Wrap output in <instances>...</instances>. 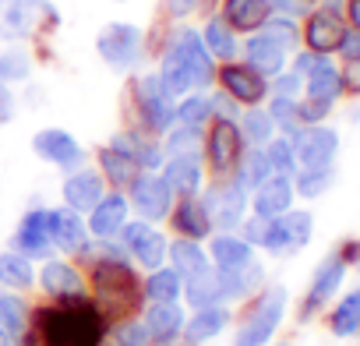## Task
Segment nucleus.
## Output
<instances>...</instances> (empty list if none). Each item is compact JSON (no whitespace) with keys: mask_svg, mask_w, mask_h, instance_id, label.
Instances as JSON below:
<instances>
[{"mask_svg":"<svg viewBox=\"0 0 360 346\" xmlns=\"http://www.w3.org/2000/svg\"><path fill=\"white\" fill-rule=\"evenodd\" d=\"M106 314L89 297H68L39 307L29 321V332L18 339L22 346H103L106 342Z\"/></svg>","mask_w":360,"mask_h":346,"instance_id":"nucleus-1","label":"nucleus"},{"mask_svg":"<svg viewBox=\"0 0 360 346\" xmlns=\"http://www.w3.org/2000/svg\"><path fill=\"white\" fill-rule=\"evenodd\" d=\"M89 286H92V300L99 304L106 321L131 318L141 307V300H145L141 297V279L134 272V262L127 258L120 241H99V258L92 262Z\"/></svg>","mask_w":360,"mask_h":346,"instance_id":"nucleus-2","label":"nucleus"},{"mask_svg":"<svg viewBox=\"0 0 360 346\" xmlns=\"http://www.w3.org/2000/svg\"><path fill=\"white\" fill-rule=\"evenodd\" d=\"M159 82L173 99L188 92H205L216 82V60L202 43V32L176 22L166 36V50L159 57Z\"/></svg>","mask_w":360,"mask_h":346,"instance_id":"nucleus-3","label":"nucleus"},{"mask_svg":"<svg viewBox=\"0 0 360 346\" xmlns=\"http://www.w3.org/2000/svg\"><path fill=\"white\" fill-rule=\"evenodd\" d=\"M286 304H290L286 286H262L255 293V304L240 318L230 346H269L286 318Z\"/></svg>","mask_w":360,"mask_h":346,"instance_id":"nucleus-4","label":"nucleus"},{"mask_svg":"<svg viewBox=\"0 0 360 346\" xmlns=\"http://www.w3.org/2000/svg\"><path fill=\"white\" fill-rule=\"evenodd\" d=\"M60 25V8L53 0H0V43L39 39Z\"/></svg>","mask_w":360,"mask_h":346,"instance_id":"nucleus-5","label":"nucleus"},{"mask_svg":"<svg viewBox=\"0 0 360 346\" xmlns=\"http://www.w3.org/2000/svg\"><path fill=\"white\" fill-rule=\"evenodd\" d=\"M314 237V216L307 209H290L276 219H262V233H258V248H265L276 258H290L300 255Z\"/></svg>","mask_w":360,"mask_h":346,"instance_id":"nucleus-6","label":"nucleus"},{"mask_svg":"<svg viewBox=\"0 0 360 346\" xmlns=\"http://www.w3.org/2000/svg\"><path fill=\"white\" fill-rule=\"evenodd\" d=\"M96 53L110 71H134L145 60V32L134 22H106L96 36Z\"/></svg>","mask_w":360,"mask_h":346,"instance_id":"nucleus-7","label":"nucleus"},{"mask_svg":"<svg viewBox=\"0 0 360 346\" xmlns=\"http://www.w3.org/2000/svg\"><path fill=\"white\" fill-rule=\"evenodd\" d=\"M131 103H134L141 131L148 134H166L176 124V103L159 82V75H138L131 85Z\"/></svg>","mask_w":360,"mask_h":346,"instance_id":"nucleus-8","label":"nucleus"},{"mask_svg":"<svg viewBox=\"0 0 360 346\" xmlns=\"http://www.w3.org/2000/svg\"><path fill=\"white\" fill-rule=\"evenodd\" d=\"M353 248L356 244H342L339 251H328L318 262V269H314V276L307 283L304 304H300V318H314L321 307H328L335 300V293H339V286H342V279H346V272L353 265Z\"/></svg>","mask_w":360,"mask_h":346,"instance_id":"nucleus-9","label":"nucleus"},{"mask_svg":"<svg viewBox=\"0 0 360 346\" xmlns=\"http://www.w3.org/2000/svg\"><path fill=\"white\" fill-rule=\"evenodd\" d=\"M202 148H205V162H209V169L216 173L219 181L233 177V169H237V162H240V155H244V138H240L237 120L212 117Z\"/></svg>","mask_w":360,"mask_h":346,"instance_id":"nucleus-10","label":"nucleus"},{"mask_svg":"<svg viewBox=\"0 0 360 346\" xmlns=\"http://www.w3.org/2000/svg\"><path fill=\"white\" fill-rule=\"evenodd\" d=\"M198 202H202V209L209 212L212 230H219V233H233V230H240V223L248 219V191H244L237 181L212 184L209 191L198 195Z\"/></svg>","mask_w":360,"mask_h":346,"instance_id":"nucleus-11","label":"nucleus"},{"mask_svg":"<svg viewBox=\"0 0 360 346\" xmlns=\"http://www.w3.org/2000/svg\"><path fill=\"white\" fill-rule=\"evenodd\" d=\"M120 248L127 251V258L141 269H159L166 265V251H169V241L155 230V223H145V219H127L124 230L117 233Z\"/></svg>","mask_w":360,"mask_h":346,"instance_id":"nucleus-12","label":"nucleus"},{"mask_svg":"<svg viewBox=\"0 0 360 346\" xmlns=\"http://www.w3.org/2000/svg\"><path fill=\"white\" fill-rule=\"evenodd\" d=\"M346 29L349 25H346L342 11H332V8L318 4V8L307 11V22L300 29V43L318 57H332V53H339V46L346 39Z\"/></svg>","mask_w":360,"mask_h":346,"instance_id":"nucleus-13","label":"nucleus"},{"mask_svg":"<svg viewBox=\"0 0 360 346\" xmlns=\"http://www.w3.org/2000/svg\"><path fill=\"white\" fill-rule=\"evenodd\" d=\"M173 198L176 195L166 188V181L159 177V173H138V177L131 181V188H127V202L138 212V219H145V223H162L176 205Z\"/></svg>","mask_w":360,"mask_h":346,"instance_id":"nucleus-14","label":"nucleus"},{"mask_svg":"<svg viewBox=\"0 0 360 346\" xmlns=\"http://www.w3.org/2000/svg\"><path fill=\"white\" fill-rule=\"evenodd\" d=\"M216 82L223 96H230L237 106H262L269 99V78L244 60H226L223 68H216Z\"/></svg>","mask_w":360,"mask_h":346,"instance_id":"nucleus-15","label":"nucleus"},{"mask_svg":"<svg viewBox=\"0 0 360 346\" xmlns=\"http://www.w3.org/2000/svg\"><path fill=\"white\" fill-rule=\"evenodd\" d=\"M290 141H293L297 169H328V166H335V155H339V131L335 127L311 124L300 134H293Z\"/></svg>","mask_w":360,"mask_h":346,"instance_id":"nucleus-16","label":"nucleus"},{"mask_svg":"<svg viewBox=\"0 0 360 346\" xmlns=\"http://www.w3.org/2000/svg\"><path fill=\"white\" fill-rule=\"evenodd\" d=\"M11 251L32 258V262H46L53 258V233H50V209H29L15 233H11Z\"/></svg>","mask_w":360,"mask_h":346,"instance_id":"nucleus-17","label":"nucleus"},{"mask_svg":"<svg viewBox=\"0 0 360 346\" xmlns=\"http://www.w3.org/2000/svg\"><path fill=\"white\" fill-rule=\"evenodd\" d=\"M32 152H36L43 162H50V166H57V169H64V173L85 166V148H82V141H78L71 131H64V127H43V131H36V134H32Z\"/></svg>","mask_w":360,"mask_h":346,"instance_id":"nucleus-18","label":"nucleus"},{"mask_svg":"<svg viewBox=\"0 0 360 346\" xmlns=\"http://www.w3.org/2000/svg\"><path fill=\"white\" fill-rule=\"evenodd\" d=\"M106 145H110V148H117L120 155H127L131 162H138V169H141V173H159V166L166 162L162 145H159L148 131H141V127L117 131V134H110V141H106Z\"/></svg>","mask_w":360,"mask_h":346,"instance_id":"nucleus-19","label":"nucleus"},{"mask_svg":"<svg viewBox=\"0 0 360 346\" xmlns=\"http://www.w3.org/2000/svg\"><path fill=\"white\" fill-rule=\"evenodd\" d=\"M36 283L39 290L50 297V300H68V297H85L89 283L85 276L68 262V258H46L36 272Z\"/></svg>","mask_w":360,"mask_h":346,"instance_id":"nucleus-20","label":"nucleus"},{"mask_svg":"<svg viewBox=\"0 0 360 346\" xmlns=\"http://www.w3.org/2000/svg\"><path fill=\"white\" fill-rule=\"evenodd\" d=\"M50 233H53V248L64 255H89L92 251V233L89 223L82 219V212L75 209H50Z\"/></svg>","mask_w":360,"mask_h":346,"instance_id":"nucleus-21","label":"nucleus"},{"mask_svg":"<svg viewBox=\"0 0 360 346\" xmlns=\"http://www.w3.org/2000/svg\"><path fill=\"white\" fill-rule=\"evenodd\" d=\"M159 177L176 198H198L205 191V169L198 155H173L159 166Z\"/></svg>","mask_w":360,"mask_h":346,"instance_id":"nucleus-22","label":"nucleus"},{"mask_svg":"<svg viewBox=\"0 0 360 346\" xmlns=\"http://www.w3.org/2000/svg\"><path fill=\"white\" fill-rule=\"evenodd\" d=\"M127 216H131L127 195H124V191H110V195H103V198L92 205V212H89L85 223H89V233H92L96 241H117V233L124 230Z\"/></svg>","mask_w":360,"mask_h":346,"instance_id":"nucleus-23","label":"nucleus"},{"mask_svg":"<svg viewBox=\"0 0 360 346\" xmlns=\"http://www.w3.org/2000/svg\"><path fill=\"white\" fill-rule=\"evenodd\" d=\"M60 191H64V205H68V209H75V212H92V205L106 195V181H103L99 169L78 166V169H71L68 177H64Z\"/></svg>","mask_w":360,"mask_h":346,"instance_id":"nucleus-24","label":"nucleus"},{"mask_svg":"<svg viewBox=\"0 0 360 346\" xmlns=\"http://www.w3.org/2000/svg\"><path fill=\"white\" fill-rule=\"evenodd\" d=\"M251 195H255L251 198L255 216L258 219H276V216L293 209V195L297 191H293V177H286V173H272V177L265 184H258Z\"/></svg>","mask_w":360,"mask_h":346,"instance_id":"nucleus-25","label":"nucleus"},{"mask_svg":"<svg viewBox=\"0 0 360 346\" xmlns=\"http://www.w3.org/2000/svg\"><path fill=\"white\" fill-rule=\"evenodd\" d=\"M240 53H244V64L248 68H255L258 75H265V78H276L279 71H286V57H290V50H283L269 32H251L248 36V43L240 46Z\"/></svg>","mask_w":360,"mask_h":346,"instance_id":"nucleus-26","label":"nucleus"},{"mask_svg":"<svg viewBox=\"0 0 360 346\" xmlns=\"http://www.w3.org/2000/svg\"><path fill=\"white\" fill-rule=\"evenodd\" d=\"M141 325L148 328L152 342L162 346V342H173V339L184 335L188 314H184V307H180V300H173V304H148L145 314H141Z\"/></svg>","mask_w":360,"mask_h":346,"instance_id":"nucleus-27","label":"nucleus"},{"mask_svg":"<svg viewBox=\"0 0 360 346\" xmlns=\"http://www.w3.org/2000/svg\"><path fill=\"white\" fill-rule=\"evenodd\" d=\"M233 314H230V304H209V307H195V314L188 318L184 325V339L202 346V342H212L219 339L226 328H230Z\"/></svg>","mask_w":360,"mask_h":346,"instance_id":"nucleus-28","label":"nucleus"},{"mask_svg":"<svg viewBox=\"0 0 360 346\" xmlns=\"http://www.w3.org/2000/svg\"><path fill=\"white\" fill-rule=\"evenodd\" d=\"M223 22L233 29V32H258L269 18H272V0H223Z\"/></svg>","mask_w":360,"mask_h":346,"instance_id":"nucleus-29","label":"nucleus"},{"mask_svg":"<svg viewBox=\"0 0 360 346\" xmlns=\"http://www.w3.org/2000/svg\"><path fill=\"white\" fill-rule=\"evenodd\" d=\"M209 262H212V269H219V272H230V269H244V265H251L255 262V248L244 241V237H237V233H216L212 241H209Z\"/></svg>","mask_w":360,"mask_h":346,"instance_id":"nucleus-30","label":"nucleus"},{"mask_svg":"<svg viewBox=\"0 0 360 346\" xmlns=\"http://www.w3.org/2000/svg\"><path fill=\"white\" fill-rule=\"evenodd\" d=\"M169 269H176L180 279H191V276H202L212 269L209 262V251L202 248V241H188V237H180V241H169Z\"/></svg>","mask_w":360,"mask_h":346,"instance_id":"nucleus-31","label":"nucleus"},{"mask_svg":"<svg viewBox=\"0 0 360 346\" xmlns=\"http://www.w3.org/2000/svg\"><path fill=\"white\" fill-rule=\"evenodd\" d=\"M169 219H173V230H176L180 237H188V241H205V237L212 233L209 212L202 209L198 198H180V202L173 205Z\"/></svg>","mask_w":360,"mask_h":346,"instance_id":"nucleus-32","label":"nucleus"},{"mask_svg":"<svg viewBox=\"0 0 360 346\" xmlns=\"http://www.w3.org/2000/svg\"><path fill=\"white\" fill-rule=\"evenodd\" d=\"M141 297H145L148 304H173V300L184 297V279L176 276V269L159 265V269H152V272L141 279Z\"/></svg>","mask_w":360,"mask_h":346,"instance_id":"nucleus-33","label":"nucleus"},{"mask_svg":"<svg viewBox=\"0 0 360 346\" xmlns=\"http://www.w3.org/2000/svg\"><path fill=\"white\" fill-rule=\"evenodd\" d=\"M304 96H318V99H339L342 96V78L339 68L332 64V57H314L311 71L304 75Z\"/></svg>","mask_w":360,"mask_h":346,"instance_id":"nucleus-34","label":"nucleus"},{"mask_svg":"<svg viewBox=\"0 0 360 346\" xmlns=\"http://www.w3.org/2000/svg\"><path fill=\"white\" fill-rule=\"evenodd\" d=\"M202 43H205V50L212 53V60H237L240 57V39H237V32L223 22V18H216V15H209V22H205V29H202Z\"/></svg>","mask_w":360,"mask_h":346,"instance_id":"nucleus-35","label":"nucleus"},{"mask_svg":"<svg viewBox=\"0 0 360 346\" xmlns=\"http://www.w3.org/2000/svg\"><path fill=\"white\" fill-rule=\"evenodd\" d=\"M237 127H240L244 145H251V148H265L276 138V120L265 106H244V113L237 117Z\"/></svg>","mask_w":360,"mask_h":346,"instance_id":"nucleus-36","label":"nucleus"},{"mask_svg":"<svg viewBox=\"0 0 360 346\" xmlns=\"http://www.w3.org/2000/svg\"><path fill=\"white\" fill-rule=\"evenodd\" d=\"M328 328H332L335 339L360 335V286H353L346 297H339V304L328 314Z\"/></svg>","mask_w":360,"mask_h":346,"instance_id":"nucleus-37","label":"nucleus"},{"mask_svg":"<svg viewBox=\"0 0 360 346\" xmlns=\"http://www.w3.org/2000/svg\"><path fill=\"white\" fill-rule=\"evenodd\" d=\"M0 286L15 290V293L32 290L36 286V265H32V258H25L18 251H4V255H0Z\"/></svg>","mask_w":360,"mask_h":346,"instance_id":"nucleus-38","label":"nucleus"},{"mask_svg":"<svg viewBox=\"0 0 360 346\" xmlns=\"http://www.w3.org/2000/svg\"><path fill=\"white\" fill-rule=\"evenodd\" d=\"M29 321H32V311H29L25 297H18L15 290H0V328L18 342L29 332Z\"/></svg>","mask_w":360,"mask_h":346,"instance_id":"nucleus-39","label":"nucleus"},{"mask_svg":"<svg viewBox=\"0 0 360 346\" xmlns=\"http://www.w3.org/2000/svg\"><path fill=\"white\" fill-rule=\"evenodd\" d=\"M272 177V166H269V155H265V148H251V152H244L240 155V162H237V169H233V181L251 195L258 184H265Z\"/></svg>","mask_w":360,"mask_h":346,"instance_id":"nucleus-40","label":"nucleus"},{"mask_svg":"<svg viewBox=\"0 0 360 346\" xmlns=\"http://www.w3.org/2000/svg\"><path fill=\"white\" fill-rule=\"evenodd\" d=\"M99 173H103V181H110L113 188H131V181L138 177V162H131L127 155H120L117 148L103 145L99 148Z\"/></svg>","mask_w":360,"mask_h":346,"instance_id":"nucleus-41","label":"nucleus"},{"mask_svg":"<svg viewBox=\"0 0 360 346\" xmlns=\"http://www.w3.org/2000/svg\"><path fill=\"white\" fill-rule=\"evenodd\" d=\"M32 78V57L22 43L8 46V50H0V82L4 85H22Z\"/></svg>","mask_w":360,"mask_h":346,"instance_id":"nucleus-42","label":"nucleus"},{"mask_svg":"<svg viewBox=\"0 0 360 346\" xmlns=\"http://www.w3.org/2000/svg\"><path fill=\"white\" fill-rule=\"evenodd\" d=\"M209 120H212V96H205V92L180 96L176 124H184V127H209Z\"/></svg>","mask_w":360,"mask_h":346,"instance_id":"nucleus-43","label":"nucleus"},{"mask_svg":"<svg viewBox=\"0 0 360 346\" xmlns=\"http://www.w3.org/2000/svg\"><path fill=\"white\" fill-rule=\"evenodd\" d=\"M184 300H188L191 307L223 304V300H219V279H216V269H209V272H202V276L184 279Z\"/></svg>","mask_w":360,"mask_h":346,"instance_id":"nucleus-44","label":"nucleus"},{"mask_svg":"<svg viewBox=\"0 0 360 346\" xmlns=\"http://www.w3.org/2000/svg\"><path fill=\"white\" fill-rule=\"evenodd\" d=\"M166 141H162V152L173 159V155H198V148H202V127H184V124H173L166 134H162Z\"/></svg>","mask_w":360,"mask_h":346,"instance_id":"nucleus-45","label":"nucleus"},{"mask_svg":"<svg viewBox=\"0 0 360 346\" xmlns=\"http://www.w3.org/2000/svg\"><path fill=\"white\" fill-rule=\"evenodd\" d=\"M332 181H335V166H328V169H297L293 173V191L300 198H321L332 188Z\"/></svg>","mask_w":360,"mask_h":346,"instance_id":"nucleus-46","label":"nucleus"},{"mask_svg":"<svg viewBox=\"0 0 360 346\" xmlns=\"http://www.w3.org/2000/svg\"><path fill=\"white\" fill-rule=\"evenodd\" d=\"M269 113H272V120H276V131H279V134L293 138V134H300V131H304V124H300V117H297V99L272 96V99H269Z\"/></svg>","mask_w":360,"mask_h":346,"instance_id":"nucleus-47","label":"nucleus"},{"mask_svg":"<svg viewBox=\"0 0 360 346\" xmlns=\"http://www.w3.org/2000/svg\"><path fill=\"white\" fill-rule=\"evenodd\" d=\"M265 155H269V166H272V173H286V177H293V173H297L293 141H290L286 134H276V138L265 145Z\"/></svg>","mask_w":360,"mask_h":346,"instance_id":"nucleus-48","label":"nucleus"},{"mask_svg":"<svg viewBox=\"0 0 360 346\" xmlns=\"http://www.w3.org/2000/svg\"><path fill=\"white\" fill-rule=\"evenodd\" d=\"M113 346H155V342H152L148 328L141 325V318L131 314V318L113 321Z\"/></svg>","mask_w":360,"mask_h":346,"instance_id":"nucleus-49","label":"nucleus"},{"mask_svg":"<svg viewBox=\"0 0 360 346\" xmlns=\"http://www.w3.org/2000/svg\"><path fill=\"white\" fill-rule=\"evenodd\" d=\"M262 32H269L283 50H297V46H300V25H297L293 18H286V15H272V18L262 25Z\"/></svg>","mask_w":360,"mask_h":346,"instance_id":"nucleus-50","label":"nucleus"},{"mask_svg":"<svg viewBox=\"0 0 360 346\" xmlns=\"http://www.w3.org/2000/svg\"><path fill=\"white\" fill-rule=\"evenodd\" d=\"M269 92H272V96H283V99H300V92H304V78L293 75V71H279V75L272 78Z\"/></svg>","mask_w":360,"mask_h":346,"instance_id":"nucleus-51","label":"nucleus"},{"mask_svg":"<svg viewBox=\"0 0 360 346\" xmlns=\"http://www.w3.org/2000/svg\"><path fill=\"white\" fill-rule=\"evenodd\" d=\"M339 78H342V92L360 96V57H349V60L339 68Z\"/></svg>","mask_w":360,"mask_h":346,"instance_id":"nucleus-52","label":"nucleus"},{"mask_svg":"<svg viewBox=\"0 0 360 346\" xmlns=\"http://www.w3.org/2000/svg\"><path fill=\"white\" fill-rule=\"evenodd\" d=\"M15 110H18V99H15L11 85H4V82H0V127L15 120Z\"/></svg>","mask_w":360,"mask_h":346,"instance_id":"nucleus-53","label":"nucleus"},{"mask_svg":"<svg viewBox=\"0 0 360 346\" xmlns=\"http://www.w3.org/2000/svg\"><path fill=\"white\" fill-rule=\"evenodd\" d=\"M166 11H169L173 22H184L188 15L198 11V0H166Z\"/></svg>","mask_w":360,"mask_h":346,"instance_id":"nucleus-54","label":"nucleus"},{"mask_svg":"<svg viewBox=\"0 0 360 346\" xmlns=\"http://www.w3.org/2000/svg\"><path fill=\"white\" fill-rule=\"evenodd\" d=\"M342 18L353 32H360V0H342Z\"/></svg>","mask_w":360,"mask_h":346,"instance_id":"nucleus-55","label":"nucleus"},{"mask_svg":"<svg viewBox=\"0 0 360 346\" xmlns=\"http://www.w3.org/2000/svg\"><path fill=\"white\" fill-rule=\"evenodd\" d=\"M339 53L349 60V57H360V32H353V29H346V39H342V46H339Z\"/></svg>","mask_w":360,"mask_h":346,"instance_id":"nucleus-56","label":"nucleus"},{"mask_svg":"<svg viewBox=\"0 0 360 346\" xmlns=\"http://www.w3.org/2000/svg\"><path fill=\"white\" fill-rule=\"evenodd\" d=\"M216 4H219V0H198V11H205V15H216Z\"/></svg>","mask_w":360,"mask_h":346,"instance_id":"nucleus-57","label":"nucleus"},{"mask_svg":"<svg viewBox=\"0 0 360 346\" xmlns=\"http://www.w3.org/2000/svg\"><path fill=\"white\" fill-rule=\"evenodd\" d=\"M0 346H18V342H15V339L4 332V328H0Z\"/></svg>","mask_w":360,"mask_h":346,"instance_id":"nucleus-58","label":"nucleus"},{"mask_svg":"<svg viewBox=\"0 0 360 346\" xmlns=\"http://www.w3.org/2000/svg\"><path fill=\"white\" fill-rule=\"evenodd\" d=\"M162 346H195V342H188L184 335H180V339H173V342H162Z\"/></svg>","mask_w":360,"mask_h":346,"instance_id":"nucleus-59","label":"nucleus"},{"mask_svg":"<svg viewBox=\"0 0 360 346\" xmlns=\"http://www.w3.org/2000/svg\"><path fill=\"white\" fill-rule=\"evenodd\" d=\"M353 265H356V272H360V241H356V248H353Z\"/></svg>","mask_w":360,"mask_h":346,"instance_id":"nucleus-60","label":"nucleus"},{"mask_svg":"<svg viewBox=\"0 0 360 346\" xmlns=\"http://www.w3.org/2000/svg\"><path fill=\"white\" fill-rule=\"evenodd\" d=\"M279 346H293V342H279Z\"/></svg>","mask_w":360,"mask_h":346,"instance_id":"nucleus-61","label":"nucleus"},{"mask_svg":"<svg viewBox=\"0 0 360 346\" xmlns=\"http://www.w3.org/2000/svg\"><path fill=\"white\" fill-rule=\"evenodd\" d=\"M304 4H314V0H304Z\"/></svg>","mask_w":360,"mask_h":346,"instance_id":"nucleus-62","label":"nucleus"}]
</instances>
